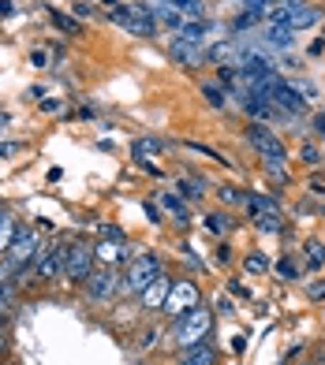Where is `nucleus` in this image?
<instances>
[{
    "instance_id": "a18cd8bd",
    "label": "nucleus",
    "mask_w": 325,
    "mask_h": 365,
    "mask_svg": "<svg viewBox=\"0 0 325 365\" xmlns=\"http://www.w3.org/2000/svg\"><path fill=\"white\" fill-rule=\"evenodd\" d=\"M311 187H314V194H325V182L321 179H311Z\"/></svg>"
},
{
    "instance_id": "423d86ee",
    "label": "nucleus",
    "mask_w": 325,
    "mask_h": 365,
    "mask_svg": "<svg viewBox=\"0 0 325 365\" xmlns=\"http://www.w3.org/2000/svg\"><path fill=\"white\" fill-rule=\"evenodd\" d=\"M194 306H202V291H199V284L194 279H176L172 284V291H169V298H165V313L176 321V317H184V313H191Z\"/></svg>"
},
{
    "instance_id": "a19ab883",
    "label": "nucleus",
    "mask_w": 325,
    "mask_h": 365,
    "mask_svg": "<svg viewBox=\"0 0 325 365\" xmlns=\"http://www.w3.org/2000/svg\"><path fill=\"white\" fill-rule=\"evenodd\" d=\"M15 149H19V145H15V142H8V145H0V157H11Z\"/></svg>"
},
{
    "instance_id": "393cba45",
    "label": "nucleus",
    "mask_w": 325,
    "mask_h": 365,
    "mask_svg": "<svg viewBox=\"0 0 325 365\" xmlns=\"http://www.w3.org/2000/svg\"><path fill=\"white\" fill-rule=\"evenodd\" d=\"M202 97H206V101L214 105V108H224V105H229V101H224V90L217 86V82H202Z\"/></svg>"
},
{
    "instance_id": "7ed1b4c3",
    "label": "nucleus",
    "mask_w": 325,
    "mask_h": 365,
    "mask_svg": "<svg viewBox=\"0 0 325 365\" xmlns=\"http://www.w3.org/2000/svg\"><path fill=\"white\" fill-rule=\"evenodd\" d=\"M83 287H86V298H90V302L105 306V302H112V298L124 291V269H101V264H97Z\"/></svg>"
},
{
    "instance_id": "1a4fd4ad",
    "label": "nucleus",
    "mask_w": 325,
    "mask_h": 365,
    "mask_svg": "<svg viewBox=\"0 0 325 365\" xmlns=\"http://www.w3.org/2000/svg\"><path fill=\"white\" fill-rule=\"evenodd\" d=\"M94 257L101 269H120L124 257H127V242L120 239H101V242H94Z\"/></svg>"
},
{
    "instance_id": "49530a36",
    "label": "nucleus",
    "mask_w": 325,
    "mask_h": 365,
    "mask_svg": "<svg viewBox=\"0 0 325 365\" xmlns=\"http://www.w3.org/2000/svg\"><path fill=\"white\" fill-rule=\"evenodd\" d=\"M4 123H8V120H4V115H0V135H4Z\"/></svg>"
},
{
    "instance_id": "b1692460",
    "label": "nucleus",
    "mask_w": 325,
    "mask_h": 365,
    "mask_svg": "<svg viewBox=\"0 0 325 365\" xmlns=\"http://www.w3.org/2000/svg\"><path fill=\"white\" fill-rule=\"evenodd\" d=\"M262 23V15H254V11H239L236 19H232V34H243V30H251Z\"/></svg>"
},
{
    "instance_id": "4468645a",
    "label": "nucleus",
    "mask_w": 325,
    "mask_h": 365,
    "mask_svg": "<svg viewBox=\"0 0 325 365\" xmlns=\"http://www.w3.org/2000/svg\"><path fill=\"white\" fill-rule=\"evenodd\" d=\"M209 19H187L180 30H176V41H187V45H202L206 48V34H209Z\"/></svg>"
},
{
    "instance_id": "f8f14e48",
    "label": "nucleus",
    "mask_w": 325,
    "mask_h": 365,
    "mask_svg": "<svg viewBox=\"0 0 325 365\" xmlns=\"http://www.w3.org/2000/svg\"><path fill=\"white\" fill-rule=\"evenodd\" d=\"M236 56H239L236 38L217 41V45H209V48H206V63H217V68H236Z\"/></svg>"
},
{
    "instance_id": "58836bf2",
    "label": "nucleus",
    "mask_w": 325,
    "mask_h": 365,
    "mask_svg": "<svg viewBox=\"0 0 325 365\" xmlns=\"http://www.w3.org/2000/svg\"><path fill=\"white\" fill-rule=\"evenodd\" d=\"M217 309H221V313H232V298L221 294V298H217Z\"/></svg>"
},
{
    "instance_id": "2f4dec72",
    "label": "nucleus",
    "mask_w": 325,
    "mask_h": 365,
    "mask_svg": "<svg viewBox=\"0 0 325 365\" xmlns=\"http://www.w3.org/2000/svg\"><path fill=\"white\" fill-rule=\"evenodd\" d=\"M71 11H75V19H94V15H97V8H94V4H86V0L71 4Z\"/></svg>"
},
{
    "instance_id": "2eb2a0df",
    "label": "nucleus",
    "mask_w": 325,
    "mask_h": 365,
    "mask_svg": "<svg viewBox=\"0 0 325 365\" xmlns=\"http://www.w3.org/2000/svg\"><path fill=\"white\" fill-rule=\"evenodd\" d=\"M154 23L165 26V30H180L187 19H184L180 11H176L172 4H165V0H154Z\"/></svg>"
},
{
    "instance_id": "c756f323",
    "label": "nucleus",
    "mask_w": 325,
    "mask_h": 365,
    "mask_svg": "<svg viewBox=\"0 0 325 365\" xmlns=\"http://www.w3.org/2000/svg\"><path fill=\"white\" fill-rule=\"evenodd\" d=\"M306 257H311V269H321L325 264V246L321 242H306Z\"/></svg>"
},
{
    "instance_id": "ddd939ff",
    "label": "nucleus",
    "mask_w": 325,
    "mask_h": 365,
    "mask_svg": "<svg viewBox=\"0 0 325 365\" xmlns=\"http://www.w3.org/2000/svg\"><path fill=\"white\" fill-rule=\"evenodd\" d=\"M258 41H262L266 48H277V53H284V48L296 45V34H291L288 26H273V23H266V26H262V34H258Z\"/></svg>"
},
{
    "instance_id": "79ce46f5",
    "label": "nucleus",
    "mask_w": 325,
    "mask_h": 365,
    "mask_svg": "<svg viewBox=\"0 0 325 365\" xmlns=\"http://www.w3.org/2000/svg\"><path fill=\"white\" fill-rule=\"evenodd\" d=\"M41 112H60V101H41Z\"/></svg>"
},
{
    "instance_id": "20e7f679",
    "label": "nucleus",
    "mask_w": 325,
    "mask_h": 365,
    "mask_svg": "<svg viewBox=\"0 0 325 365\" xmlns=\"http://www.w3.org/2000/svg\"><path fill=\"white\" fill-rule=\"evenodd\" d=\"M247 142L254 145V153L262 157L266 164H288V149H284V142L273 135L266 123H251V127H247Z\"/></svg>"
},
{
    "instance_id": "c03bdc74",
    "label": "nucleus",
    "mask_w": 325,
    "mask_h": 365,
    "mask_svg": "<svg viewBox=\"0 0 325 365\" xmlns=\"http://www.w3.org/2000/svg\"><path fill=\"white\" fill-rule=\"evenodd\" d=\"M15 8H11V0H0V15H11Z\"/></svg>"
},
{
    "instance_id": "72a5a7b5",
    "label": "nucleus",
    "mask_w": 325,
    "mask_h": 365,
    "mask_svg": "<svg viewBox=\"0 0 325 365\" xmlns=\"http://www.w3.org/2000/svg\"><path fill=\"white\" fill-rule=\"evenodd\" d=\"M30 68H49V53H45V48H34V53H30Z\"/></svg>"
},
{
    "instance_id": "39448f33",
    "label": "nucleus",
    "mask_w": 325,
    "mask_h": 365,
    "mask_svg": "<svg viewBox=\"0 0 325 365\" xmlns=\"http://www.w3.org/2000/svg\"><path fill=\"white\" fill-rule=\"evenodd\" d=\"M68 269V242H49L41 246V254L34 257V276L41 284H53L56 276H64Z\"/></svg>"
},
{
    "instance_id": "dca6fc26",
    "label": "nucleus",
    "mask_w": 325,
    "mask_h": 365,
    "mask_svg": "<svg viewBox=\"0 0 325 365\" xmlns=\"http://www.w3.org/2000/svg\"><path fill=\"white\" fill-rule=\"evenodd\" d=\"M161 209L172 212V220L180 224V227H187V224H191V209H187V202H184L180 194H161Z\"/></svg>"
},
{
    "instance_id": "ea45409f",
    "label": "nucleus",
    "mask_w": 325,
    "mask_h": 365,
    "mask_svg": "<svg viewBox=\"0 0 325 365\" xmlns=\"http://www.w3.org/2000/svg\"><path fill=\"white\" fill-rule=\"evenodd\" d=\"M314 130L325 138V112H318V115H314Z\"/></svg>"
},
{
    "instance_id": "473e14b6",
    "label": "nucleus",
    "mask_w": 325,
    "mask_h": 365,
    "mask_svg": "<svg viewBox=\"0 0 325 365\" xmlns=\"http://www.w3.org/2000/svg\"><path fill=\"white\" fill-rule=\"evenodd\" d=\"M254 224H258V231H281V220L266 217V212H262V217H254Z\"/></svg>"
},
{
    "instance_id": "c85d7f7f",
    "label": "nucleus",
    "mask_w": 325,
    "mask_h": 365,
    "mask_svg": "<svg viewBox=\"0 0 325 365\" xmlns=\"http://www.w3.org/2000/svg\"><path fill=\"white\" fill-rule=\"evenodd\" d=\"M180 190H184L187 197H206V182H202V179H184Z\"/></svg>"
},
{
    "instance_id": "6e6552de",
    "label": "nucleus",
    "mask_w": 325,
    "mask_h": 365,
    "mask_svg": "<svg viewBox=\"0 0 325 365\" xmlns=\"http://www.w3.org/2000/svg\"><path fill=\"white\" fill-rule=\"evenodd\" d=\"M269 101L277 105L281 112H288L291 120H299V115L306 112V97H303V93H296V86H291V82H284V78H277V82H273V90H269Z\"/></svg>"
},
{
    "instance_id": "9d476101",
    "label": "nucleus",
    "mask_w": 325,
    "mask_h": 365,
    "mask_svg": "<svg viewBox=\"0 0 325 365\" xmlns=\"http://www.w3.org/2000/svg\"><path fill=\"white\" fill-rule=\"evenodd\" d=\"M169 56L180 63V68H202V63H206V48L202 45H187V41H172Z\"/></svg>"
},
{
    "instance_id": "4c0bfd02",
    "label": "nucleus",
    "mask_w": 325,
    "mask_h": 365,
    "mask_svg": "<svg viewBox=\"0 0 325 365\" xmlns=\"http://www.w3.org/2000/svg\"><path fill=\"white\" fill-rule=\"evenodd\" d=\"M8 346H11V339H8V331H4V324H0V358L8 354Z\"/></svg>"
},
{
    "instance_id": "4be33fe9",
    "label": "nucleus",
    "mask_w": 325,
    "mask_h": 365,
    "mask_svg": "<svg viewBox=\"0 0 325 365\" xmlns=\"http://www.w3.org/2000/svg\"><path fill=\"white\" fill-rule=\"evenodd\" d=\"M243 272L247 276H266L269 272V257L266 254H251L247 261H243Z\"/></svg>"
},
{
    "instance_id": "0eeeda50",
    "label": "nucleus",
    "mask_w": 325,
    "mask_h": 365,
    "mask_svg": "<svg viewBox=\"0 0 325 365\" xmlns=\"http://www.w3.org/2000/svg\"><path fill=\"white\" fill-rule=\"evenodd\" d=\"M94 269H97L94 246H86V242H68V269H64V276H68L71 284H86Z\"/></svg>"
},
{
    "instance_id": "f704fd0d",
    "label": "nucleus",
    "mask_w": 325,
    "mask_h": 365,
    "mask_svg": "<svg viewBox=\"0 0 325 365\" xmlns=\"http://www.w3.org/2000/svg\"><path fill=\"white\" fill-rule=\"evenodd\" d=\"M142 209H146V217H150V224H161V205L157 202H146Z\"/></svg>"
},
{
    "instance_id": "412c9836",
    "label": "nucleus",
    "mask_w": 325,
    "mask_h": 365,
    "mask_svg": "<svg viewBox=\"0 0 325 365\" xmlns=\"http://www.w3.org/2000/svg\"><path fill=\"white\" fill-rule=\"evenodd\" d=\"M214 361H217V354H214V346H209V343L191 346L187 358H184V365H214Z\"/></svg>"
},
{
    "instance_id": "37998d69",
    "label": "nucleus",
    "mask_w": 325,
    "mask_h": 365,
    "mask_svg": "<svg viewBox=\"0 0 325 365\" xmlns=\"http://www.w3.org/2000/svg\"><path fill=\"white\" fill-rule=\"evenodd\" d=\"M311 298H325V284H314L311 287Z\"/></svg>"
},
{
    "instance_id": "aec40b11",
    "label": "nucleus",
    "mask_w": 325,
    "mask_h": 365,
    "mask_svg": "<svg viewBox=\"0 0 325 365\" xmlns=\"http://www.w3.org/2000/svg\"><path fill=\"white\" fill-rule=\"evenodd\" d=\"M49 19H53V26H56V30H64L68 38L83 34V26H79V19H71V15H64V11H56V8H49Z\"/></svg>"
},
{
    "instance_id": "f3484780",
    "label": "nucleus",
    "mask_w": 325,
    "mask_h": 365,
    "mask_svg": "<svg viewBox=\"0 0 325 365\" xmlns=\"http://www.w3.org/2000/svg\"><path fill=\"white\" fill-rule=\"evenodd\" d=\"M131 153H135V160H139V164H146V168L154 172L150 157H157V153H161V142H157V138H139V142L131 145Z\"/></svg>"
},
{
    "instance_id": "e433bc0d",
    "label": "nucleus",
    "mask_w": 325,
    "mask_h": 365,
    "mask_svg": "<svg viewBox=\"0 0 325 365\" xmlns=\"http://www.w3.org/2000/svg\"><path fill=\"white\" fill-rule=\"evenodd\" d=\"M139 343H142V346H154V343H157V328H146Z\"/></svg>"
},
{
    "instance_id": "9b49d317",
    "label": "nucleus",
    "mask_w": 325,
    "mask_h": 365,
    "mask_svg": "<svg viewBox=\"0 0 325 365\" xmlns=\"http://www.w3.org/2000/svg\"><path fill=\"white\" fill-rule=\"evenodd\" d=\"M169 291H172V279H169L165 272H161V276L154 279V284L139 294V302H142L146 309H165V298H169Z\"/></svg>"
},
{
    "instance_id": "cd10ccee",
    "label": "nucleus",
    "mask_w": 325,
    "mask_h": 365,
    "mask_svg": "<svg viewBox=\"0 0 325 365\" xmlns=\"http://www.w3.org/2000/svg\"><path fill=\"white\" fill-rule=\"evenodd\" d=\"M217 194H221V202H224V205H243V202H247V194H243L239 187H221Z\"/></svg>"
},
{
    "instance_id": "bb28decb",
    "label": "nucleus",
    "mask_w": 325,
    "mask_h": 365,
    "mask_svg": "<svg viewBox=\"0 0 325 365\" xmlns=\"http://www.w3.org/2000/svg\"><path fill=\"white\" fill-rule=\"evenodd\" d=\"M11 298H15V287L11 284H0V324H4V317L11 313Z\"/></svg>"
},
{
    "instance_id": "7c9ffc66",
    "label": "nucleus",
    "mask_w": 325,
    "mask_h": 365,
    "mask_svg": "<svg viewBox=\"0 0 325 365\" xmlns=\"http://www.w3.org/2000/svg\"><path fill=\"white\" fill-rule=\"evenodd\" d=\"M299 157H303L306 164H321V149H318L314 142H306V145L299 149Z\"/></svg>"
},
{
    "instance_id": "a211bd4d",
    "label": "nucleus",
    "mask_w": 325,
    "mask_h": 365,
    "mask_svg": "<svg viewBox=\"0 0 325 365\" xmlns=\"http://www.w3.org/2000/svg\"><path fill=\"white\" fill-rule=\"evenodd\" d=\"M165 4H172L184 19H206V0H165Z\"/></svg>"
},
{
    "instance_id": "6ab92c4d",
    "label": "nucleus",
    "mask_w": 325,
    "mask_h": 365,
    "mask_svg": "<svg viewBox=\"0 0 325 365\" xmlns=\"http://www.w3.org/2000/svg\"><path fill=\"white\" fill-rule=\"evenodd\" d=\"M15 235H19V224H15V217L0 212V254H8V250H11Z\"/></svg>"
},
{
    "instance_id": "f03ea898",
    "label": "nucleus",
    "mask_w": 325,
    "mask_h": 365,
    "mask_svg": "<svg viewBox=\"0 0 325 365\" xmlns=\"http://www.w3.org/2000/svg\"><path fill=\"white\" fill-rule=\"evenodd\" d=\"M161 272H165V264H161L157 254H142V257H135V261L124 269V294H142Z\"/></svg>"
},
{
    "instance_id": "de8ad7c7",
    "label": "nucleus",
    "mask_w": 325,
    "mask_h": 365,
    "mask_svg": "<svg viewBox=\"0 0 325 365\" xmlns=\"http://www.w3.org/2000/svg\"><path fill=\"white\" fill-rule=\"evenodd\" d=\"M321 365H325V358H321Z\"/></svg>"
},
{
    "instance_id": "5701e85b",
    "label": "nucleus",
    "mask_w": 325,
    "mask_h": 365,
    "mask_svg": "<svg viewBox=\"0 0 325 365\" xmlns=\"http://www.w3.org/2000/svg\"><path fill=\"white\" fill-rule=\"evenodd\" d=\"M209 231H217V235H224V231H232V217L229 212H209V217L202 220Z\"/></svg>"
},
{
    "instance_id": "c9c22d12",
    "label": "nucleus",
    "mask_w": 325,
    "mask_h": 365,
    "mask_svg": "<svg viewBox=\"0 0 325 365\" xmlns=\"http://www.w3.org/2000/svg\"><path fill=\"white\" fill-rule=\"evenodd\" d=\"M101 239H120V242H124V231L112 227V224H105V227H101Z\"/></svg>"
},
{
    "instance_id": "f257e3e1",
    "label": "nucleus",
    "mask_w": 325,
    "mask_h": 365,
    "mask_svg": "<svg viewBox=\"0 0 325 365\" xmlns=\"http://www.w3.org/2000/svg\"><path fill=\"white\" fill-rule=\"evenodd\" d=\"M209 331H214V309L209 306H194L191 313L172 321V343L180 346V351H191V346H199L209 339Z\"/></svg>"
},
{
    "instance_id": "a878e982",
    "label": "nucleus",
    "mask_w": 325,
    "mask_h": 365,
    "mask_svg": "<svg viewBox=\"0 0 325 365\" xmlns=\"http://www.w3.org/2000/svg\"><path fill=\"white\" fill-rule=\"evenodd\" d=\"M277 272H281V279H299V276H303V269H299L296 257H281V261H277Z\"/></svg>"
}]
</instances>
